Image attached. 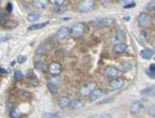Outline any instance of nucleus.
<instances>
[{"label": "nucleus", "mask_w": 155, "mask_h": 118, "mask_svg": "<svg viewBox=\"0 0 155 118\" xmlns=\"http://www.w3.org/2000/svg\"><path fill=\"white\" fill-rule=\"evenodd\" d=\"M95 7V0H80L77 4V9L80 12H90Z\"/></svg>", "instance_id": "f257e3e1"}, {"label": "nucleus", "mask_w": 155, "mask_h": 118, "mask_svg": "<svg viewBox=\"0 0 155 118\" xmlns=\"http://www.w3.org/2000/svg\"><path fill=\"white\" fill-rule=\"evenodd\" d=\"M137 23L142 28H148L152 25V18L147 12H141L137 16Z\"/></svg>", "instance_id": "f03ea898"}, {"label": "nucleus", "mask_w": 155, "mask_h": 118, "mask_svg": "<svg viewBox=\"0 0 155 118\" xmlns=\"http://www.w3.org/2000/svg\"><path fill=\"white\" fill-rule=\"evenodd\" d=\"M124 84H125V81H124L123 78L117 77L110 81L109 85H107V88H109V90H111V91H116V90L121 89L124 86Z\"/></svg>", "instance_id": "7ed1b4c3"}, {"label": "nucleus", "mask_w": 155, "mask_h": 118, "mask_svg": "<svg viewBox=\"0 0 155 118\" xmlns=\"http://www.w3.org/2000/svg\"><path fill=\"white\" fill-rule=\"evenodd\" d=\"M91 24L97 27H112L116 24V20L113 18H101L91 22Z\"/></svg>", "instance_id": "20e7f679"}, {"label": "nucleus", "mask_w": 155, "mask_h": 118, "mask_svg": "<svg viewBox=\"0 0 155 118\" xmlns=\"http://www.w3.org/2000/svg\"><path fill=\"white\" fill-rule=\"evenodd\" d=\"M85 32V25L83 23H77L71 28V36L74 39H79L83 36Z\"/></svg>", "instance_id": "39448f33"}, {"label": "nucleus", "mask_w": 155, "mask_h": 118, "mask_svg": "<svg viewBox=\"0 0 155 118\" xmlns=\"http://www.w3.org/2000/svg\"><path fill=\"white\" fill-rule=\"evenodd\" d=\"M95 88H96L95 82H87L81 87L80 92H81V95H83V96H88V95H90V93H91Z\"/></svg>", "instance_id": "423d86ee"}, {"label": "nucleus", "mask_w": 155, "mask_h": 118, "mask_svg": "<svg viewBox=\"0 0 155 118\" xmlns=\"http://www.w3.org/2000/svg\"><path fill=\"white\" fill-rule=\"evenodd\" d=\"M119 74V69L115 66H107L104 69V78H109V79H114L117 78Z\"/></svg>", "instance_id": "0eeeda50"}, {"label": "nucleus", "mask_w": 155, "mask_h": 118, "mask_svg": "<svg viewBox=\"0 0 155 118\" xmlns=\"http://www.w3.org/2000/svg\"><path fill=\"white\" fill-rule=\"evenodd\" d=\"M69 35H71V28H69V27H67V26L61 27V28H59L58 31L56 32L57 39H60V41L67 39Z\"/></svg>", "instance_id": "6e6552de"}, {"label": "nucleus", "mask_w": 155, "mask_h": 118, "mask_svg": "<svg viewBox=\"0 0 155 118\" xmlns=\"http://www.w3.org/2000/svg\"><path fill=\"white\" fill-rule=\"evenodd\" d=\"M48 69L52 76H58L62 72V65L60 64L59 62H52V63L49 65Z\"/></svg>", "instance_id": "1a4fd4ad"}, {"label": "nucleus", "mask_w": 155, "mask_h": 118, "mask_svg": "<svg viewBox=\"0 0 155 118\" xmlns=\"http://www.w3.org/2000/svg\"><path fill=\"white\" fill-rule=\"evenodd\" d=\"M124 41H125V33L121 30H116L112 36V42L116 45L120 44V42H124Z\"/></svg>", "instance_id": "9d476101"}, {"label": "nucleus", "mask_w": 155, "mask_h": 118, "mask_svg": "<svg viewBox=\"0 0 155 118\" xmlns=\"http://www.w3.org/2000/svg\"><path fill=\"white\" fill-rule=\"evenodd\" d=\"M143 109H144V105H143V103L140 102V100H136V102L131 103V105H130V112L132 113V114H134V115L140 114Z\"/></svg>", "instance_id": "9b49d317"}, {"label": "nucleus", "mask_w": 155, "mask_h": 118, "mask_svg": "<svg viewBox=\"0 0 155 118\" xmlns=\"http://www.w3.org/2000/svg\"><path fill=\"white\" fill-rule=\"evenodd\" d=\"M140 93L143 96H155V84L145 87L140 91Z\"/></svg>", "instance_id": "f8f14e48"}, {"label": "nucleus", "mask_w": 155, "mask_h": 118, "mask_svg": "<svg viewBox=\"0 0 155 118\" xmlns=\"http://www.w3.org/2000/svg\"><path fill=\"white\" fill-rule=\"evenodd\" d=\"M140 56L145 60H149V59L153 58L154 50L150 49V48H145V49H143L141 52H140Z\"/></svg>", "instance_id": "ddd939ff"}, {"label": "nucleus", "mask_w": 155, "mask_h": 118, "mask_svg": "<svg viewBox=\"0 0 155 118\" xmlns=\"http://www.w3.org/2000/svg\"><path fill=\"white\" fill-rule=\"evenodd\" d=\"M127 45L125 42H120V44H116L114 45V48H113V51L115 54H124L125 52L127 51Z\"/></svg>", "instance_id": "4468645a"}, {"label": "nucleus", "mask_w": 155, "mask_h": 118, "mask_svg": "<svg viewBox=\"0 0 155 118\" xmlns=\"http://www.w3.org/2000/svg\"><path fill=\"white\" fill-rule=\"evenodd\" d=\"M71 102V99H69L68 96H65V95H63V96H60L58 99V105H59V107L61 108V109H66V108H69Z\"/></svg>", "instance_id": "2eb2a0df"}, {"label": "nucleus", "mask_w": 155, "mask_h": 118, "mask_svg": "<svg viewBox=\"0 0 155 118\" xmlns=\"http://www.w3.org/2000/svg\"><path fill=\"white\" fill-rule=\"evenodd\" d=\"M85 106V102L80 99H72L71 102V105H69V108L71 110H80L82 109Z\"/></svg>", "instance_id": "dca6fc26"}, {"label": "nucleus", "mask_w": 155, "mask_h": 118, "mask_svg": "<svg viewBox=\"0 0 155 118\" xmlns=\"http://www.w3.org/2000/svg\"><path fill=\"white\" fill-rule=\"evenodd\" d=\"M102 95H104V91H102L101 89L99 88H95L93 90V91L90 93L89 95V99L91 102H95V100L99 99L101 97H102Z\"/></svg>", "instance_id": "f3484780"}, {"label": "nucleus", "mask_w": 155, "mask_h": 118, "mask_svg": "<svg viewBox=\"0 0 155 118\" xmlns=\"http://www.w3.org/2000/svg\"><path fill=\"white\" fill-rule=\"evenodd\" d=\"M49 0H32V4L36 8H45L48 4Z\"/></svg>", "instance_id": "a211bd4d"}, {"label": "nucleus", "mask_w": 155, "mask_h": 118, "mask_svg": "<svg viewBox=\"0 0 155 118\" xmlns=\"http://www.w3.org/2000/svg\"><path fill=\"white\" fill-rule=\"evenodd\" d=\"M51 46H50V44L48 42H44V44H41V46L37 48L36 50V54H41V53H44V52H47L49 51L50 49H51Z\"/></svg>", "instance_id": "6ab92c4d"}, {"label": "nucleus", "mask_w": 155, "mask_h": 118, "mask_svg": "<svg viewBox=\"0 0 155 118\" xmlns=\"http://www.w3.org/2000/svg\"><path fill=\"white\" fill-rule=\"evenodd\" d=\"M147 76L151 79H155V63H151L148 66V69H146Z\"/></svg>", "instance_id": "aec40b11"}, {"label": "nucleus", "mask_w": 155, "mask_h": 118, "mask_svg": "<svg viewBox=\"0 0 155 118\" xmlns=\"http://www.w3.org/2000/svg\"><path fill=\"white\" fill-rule=\"evenodd\" d=\"M9 116H11V118H21L23 116V113L19 108H14L9 113Z\"/></svg>", "instance_id": "412c9836"}, {"label": "nucleus", "mask_w": 155, "mask_h": 118, "mask_svg": "<svg viewBox=\"0 0 155 118\" xmlns=\"http://www.w3.org/2000/svg\"><path fill=\"white\" fill-rule=\"evenodd\" d=\"M47 87H48V89L50 90V92H51L52 94H57V93H58V86H57L55 83L48 82V84H47Z\"/></svg>", "instance_id": "4be33fe9"}, {"label": "nucleus", "mask_w": 155, "mask_h": 118, "mask_svg": "<svg viewBox=\"0 0 155 118\" xmlns=\"http://www.w3.org/2000/svg\"><path fill=\"white\" fill-rule=\"evenodd\" d=\"M47 25H49V22H44V23H37V24H32L31 26L28 27V30H37V29H41L44 27H46Z\"/></svg>", "instance_id": "5701e85b"}, {"label": "nucleus", "mask_w": 155, "mask_h": 118, "mask_svg": "<svg viewBox=\"0 0 155 118\" xmlns=\"http://www.w3.org/2000/svg\"><path fill=\"white\" fill-rule=\"evenodd\" d=\"M0 26L2 27H5L7 28V18H6V15L4 12L0 11Z\"/></svg>", "instance_id": "b1692460"}, {"label": "nucleus", "mask_w": 155, "mask_h": 118, "mask_svg": "<svg viewBox=\"0 0 155 118\" xmlns=\"http://www.w3.org/2000/svg\"><path fill=\"white\" fill-rule=\"evenodd\" d=\"M39 18H41V15L39 14H29L28 16H27V20H28L29 22H35Z\"/></svg>", "instance_id": "393cba45"}, {"label": "nucleus", "mask_w": 155, "mask_h": 118, "mask_svg": "<svg viewBox=\"0 0 155 118\" xmlns=\"http://www.w3.org/2000/svg\"><path fill=\"white\" fill-rule=\"evenodd\" d=\"M14 78L17 82H21L22 80L24 79V75L22 74L20 71H15V74H14Z\"/></svg>", "instance_id": "a878e982"}, {"label": "nucleus", "mask_w": 155, "mask_h": 118, "mask_svg": "<svg viewBox=\"0 0 155 118\" xmlns=\"http://www.w3.org/2000/svg\"><path fill=\"white\" fill-rule=\"evenodd\" d=\"M146 9L149 12H155V0H151L146 4Z\"/></svg>", "instance_id": "bb28decb"}, {"label": "nucleus", "mask_w": 155, "mask_h": 118, "mask_svg": "<svg viewBox=\"0 0 155 118\" xmlns=\"http://www.w3.org/2000/svg\"><path fill=\"white\" fill-rule=\"evenodd\" d=\"M121 71L122 72H128V71H130L131 69V64H129V63H127V62H124V63H121Z\"/></svg>", "instance_id": "cd10ccee"}, {"label": "nucleus", "mask_w": 155, "mask_h": 118, "mask_svg": "<svg viewBox=\"0 0 155 118\" xmlns=\"http://www.w3.org/2000/svg\"><path fill=\"white\" fill-rule=\"evenodd\" d=\"M49 1H50V3L53 4L55 6H60V5H63L65 0H49Z\"/></svg>", "instance_id": "c85d7f7f"}, {"label": "nucleus", "mask_w": 155, "mask_h": 118, "mask_svg": "<svg viewBox=\"0 0 155 118\" xmlns=\"http://www.w3.org/2000/svg\"><path fill=\"white\" fill-rule=\"evenodd\" d=\"M42 118H59V115L56 113H45Z\"/></svg>", "instance_id": "c756f323"}, {"label": "nucleus", "mask_w": 155, "mask_h": 118, "mask_svg": "<svg viewBox=\"0 0 155 118\" xmlns=\"http://www.w3.org/2000/svg\"><path fill=\"white\" fill-rule=\"evenodd\" d=\"M35 67L37 69H39V71H42L45 72L46 71V65H45V63H42V62L41 61H37L35 63Z\"/></svg>", "instance_id": "7c9ffc66"}, {"label": "nucleus", "mask_w": 155, "mask_h": 118, "mask_svg": "<svg viewBox=\"0 0 155 118\" xmlns=\"http://www.w3.org/2000/svg\"><path fill=\"white\" fill-rule=\"evenodd\" d=\"M65 9H66L65 7H63L62 5L56 6V7H54V12H58V14H60V12H63Z\"/></svg>", "instance_id": "2f4dec72"}, {"label": "nucleus", "mask_w": 155, "mask_h": 118, "mask_svg": "<svg viewBox=\"0 0 155 118\" xmlns=\"http://www.w3.org/2000/svg\"><path fill=\"white\" fill-rule=\"evenodd\" d=\"M27 60V58H26V56H23V55H20V56L17 58V61L19 62L20 64H22V63H24L25 61Z\"/></svg>", "instance_id": "473e14b6"}, {"label": "nucleus", "mask_w": 155, "mask_h": 118, "mask_svg": "<svg viewBox=\"0 0 155 118\" xmlns=\"http://www.w3.org/2000/svg\"><path fill=\"white\" fill-rule=\"evenodd\" d=\"M134 1H136V0H119V2H121L124 5H126V4H128V3H132V2H134Z\"/></svg>", "instance_id": "72a5a7b5"}, {"label": "nucleus", "mask_w": 155, "mask_h": 118, "mask_svg": "<svg viewBox=\"0 0 155 118\" xmlns=\"http://www.w3.org/2000/svg\"><path fill=\"white\" fill-rule=\"evenodd\" d=\"M28 84H29V85H36V84H37L36 78H33V77H32V78H31V80H30V81H28Z\"/></svg>", "instance_id": "f704fd0d"}, {"label": "nucleus", "mask_w": 155, "mask_h": 118, "mask_svg": "<svg viewBox=\"0 0 155 118\" xmlns=\"http://www.w3.org/2000/svg\"><path fill=\"white\" fill-rule=\"evenodd\" d=\"M12 11V2H8V3H7V5H6V12H11Z\"/></svg>", "instance_id": "c9c22d12"}, {"label": "nucleus", "mask_w": 155, "mask_h": 118, "mask_svg": "<svg viewBox=\"0 0 155 118\" xmlns=\"http://www.w3.org/2000/svg\"><path fill=\"white\" fill-rule=\"evenodd\" d=\"M9 71H7V69H4L3 67H0V75H6L8 74Z\"/></svg>", "instance_id": "e433bc0d"}, {"label": "nucleus", "mask_w": 155, "mask_h": 118, "mask_svg": "<svg viewBox=\"0 0 155 118\" xmlns=\"http://www.w3.org/2000/svg\"><path fill=\"white\" fill-rule=\"evenodd\" d=\"M111 1H112V0H101L102 5H107V4H109Z\"/></svg>", "instance_id": "4c0bfd02"}, {"label": "nucleus", "mask_w": 155, "mask_h": 118, "mask_svg": "<svg viewBox=\"0 0 155 118\" xmlns=\"http://www.w3.org/2000/svg\"><path fill=\"white\" fill-rule=\"evenodd\" d=\"M134 5H136V3H134V2H132V3H128V4H126V5H124V7H125V8H128V7H132Z\"/></svg>", "instance_id": "58836bf2"}, {"label": "nucleus", "mask_w": 155, "mask_h": 118, "mask_svg": "<svg viewBox=\"0 0 155 118\" xmlns=\"http://www.w3.org/2000/svg\"><path fill=\"white\" fill-rule=\"evenodd\" d=\"M152 47H153V49L155 50V39H154L153 42H152Z\"/></svg>", "instance_id": "ea45409f"}, {"label": "nucleus", "mask_w": 155, "mask_h": 118, "mask_svg": "<svg viewBox=\"0 0 155 118\" xmlns=\"http://www.w3.org/2000/svg\"><path fill=\"white\" fill-rule=\"evenodd\" d=\"M98 118H111L110 116H101V117H98Z\"/></svg>", "instance_id": "a19ab883"}, {"label": "nucleus", "mask_w": 155, "mask_h": 118, "mask_svg": "<svg viewBox=\"0 0 155 118\" xmlns=\"http://www.w3.org/2000/svg\"><path fill=\"white\" fill-rule=\"evenodd\" d=\"M90 118H98V117H90Z\"/></svg>", "instance_id": "79ce46f5"}, {"label": "nucleus", "mask_w": 155, "mask_h": 118, "mask_svg": "<svg viewBox=\"0 0 155 118\" xmlns=\"http://www.w3.org/2000/svg\"><path fill=\"white\" fill-rule=\"evenodd\" d=\"M1 2H2V0H0V4H1Z\"/></svg>", "instance_id": "37998d69"}]
</instances>
